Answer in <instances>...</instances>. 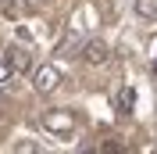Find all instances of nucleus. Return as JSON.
I'll return each mask as SVG.
<instances>
[{
    "label": "nucleus",
    "instance_id": "obj_8",
    "mask_svg": "<svg viewBox=\"0 0 157 154\" xmlns=\"http://www.w3.org/2000/svg\"><path fill=\"white\" fill-rule=\"evenodd\" d=\"M47 4H50V0H25V7H29V11H39V7H47Z\"/></svg>",
    "mask_w": 157,
    "mask_h": 154
},
{
    "label": "nucleus",
    "instance_id": "obj_6",
    "mask_svg": "<svg viewBox=\"0 0 157 154\" xmlns=\"http://www.w3.org/2000/svg\"><path fill=\"white\" fill-rule=\"evenodd\" d=\"M136 14L139 18H157V0H136Z\"/></svg>",
    "mask_w": 157,
    "mask_h": 154
},
{
    "label": "nucleus",
    "instance_id": "obj_4",
    "mask_svg": "<svg viewBox=\"0 0 157 154\" xmlns=\"http://www.w3.org/2000/svg\"><path fill=\"white\" fill-rule=\"evenodd\" d=\"M4 61L11 65V72H29V65H32V58H29V50H25V47H7Z\"/></svg>",
    "mask_w": 157,
    "mask_h": 154
},
{
    "label": "nucleus",
    "instance_id": "obj_7",
    "mask_svg": "<svg viewBox=\"0 0 157 154\" xmlns=\"http://www.w3.org/2000/svg\"><path fill=\"white\" fill-rule=\"evenodd\" d=\"M11 75H14V72H11V65H7V61H0V90L11 83Z\"/></svg>",
    "mask_w": 157,
    "mask_h": 154
},
{
    "label": "nucleus",
    "instance_id": "obj_5",
    "mask_svg": "<svg viewBox=\"0 0 157 154\" xmlns=\"http://www.w3.org/2000/svg\"><path fill=\"white\" fill-rule=\"evenodd\" d=\"M132 107H136V90H132V86H121V93H118V111L128 115Z\"/></svg>",
    "mask_w": 157,
    "mask_h": 154
},
{
    "label": "nucleus",
    "instance_id": "obj_1",
    "mask_svg": "<svg viewBox=\"0 0 157 154\" xmlns=\"http://www.w3.org/2000/svg\"><path fill=\"white\" fill-rule=\"evenodd\" d=\"M43 129L54 136H68L75 129V115L64 111V107H50V111H43Z\"/></svg>",
    "mask_w": 157,
    "mask_h": 154
},
{
    "label": "nucleus",
    "instance_id": "obj_3",
    "mask_svg": "<svg viewBox=\"0 0 157 154\" xmlns=\"http://www.w3.org/2000/svg\"><path fill=\"white\" fill-rule=\"evenodd\" d=\"M82 58H86L89 65H104V61L111 58V50H107V43H104V39H89L86 47H82Z\"/></svg>",
    "mask_w": 157,
    "mask_h": 154
},
{
    "label": "nucleus",
    "instance_id": "obj_2",
    "mask_svg": "<svg viewBox=\"0 0 157 154\" xmlns=\"http://www.w3.org/2000/svg\"><path fill=\"white\" fill-rule=\"evenodd\" d=\"M57 86H61L57 65H39L36 72H32V90H36V93H54Z\"/></svg>",
    "mask_w": 157,
    "mask_h": 154
},
{
    "label": "nucleus",
    "instance_id": "obj_9",
    "mask_svg": "<svg viewBox=\"0 0 157 154\" xmlns=\"http://www.w3.org/2000/svg\"><path fill=\"white\" fill-rule=\"evenodd\" d=\"M154 72H157V61H154Z\"/></svg>",
    "mask_w": 157,
    "mask_h": 154
}]
</instances>
